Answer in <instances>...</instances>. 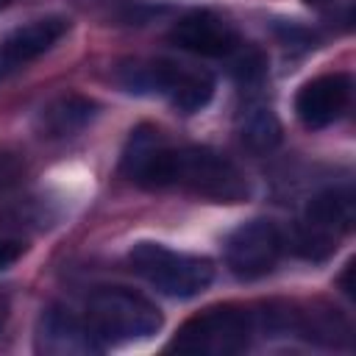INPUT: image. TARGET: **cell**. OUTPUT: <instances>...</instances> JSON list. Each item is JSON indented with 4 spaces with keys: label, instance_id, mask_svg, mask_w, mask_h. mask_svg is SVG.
<instances>
[{
    "label": "cell",
    "instance_id": "cell-1",
    "mask_svg": "<svg viewBox=\"0 0 356 356\" xmlns=\"http://www.w3.org/2000/svg\"><path fill=\"white\" fill-rule=\"evenodd\" d=\"M92 331L103 345L108 342H134L153 337L164 317L145 295L122 289V286H106L97 289L89 298V314H86Z\"/></svg>",
    "mask_w": 356,
    "mask_h": 356
},
{
    "label": "cell",
    "instance_id": "cell-2",
    "mask_svg": "<svg viewBox=\"0 0 356 356\" xmlns=\"http://www.w3.org/2000/svg\"><path fill=\"white\" fill-rule=\"evenodd\" d=\"M128 261L136 275H142L147 284H153L159 292L170 298H195L214 278V264L209 259L175 253L159 242L134 245Z\"/></svg>",
    "mask_w": 356,
    "mask_h": 356
},
{
    "label": "cell",
    "instance_id": "cell-3",
    "mask_svg": "<svg viewBox=\"0 0 356 356\" xmlns=\"http://www.w3.org/2000/svg\"><path fill=\"white\" fill-rule=\"evenodd\" d=\"M172 186H184L214 203H239L250 195L242 170L211 147H175Z\"/></svg>",
    "mask_w": 356,
    "mask_h": 356
},
{
    "label": "cell",
    "instance_id": "cell-4",
    "mask_svg": "<svg viewBox=\"0 0 356 356\" xmlns=\"http://www.w3.org/2000/svg\"><path fill=\"white\" fill-rule=\"evenodd\" d=\"M253 317L236 306H214L181 325L170 350L189 356H231L250 345Z\"/></svg>",
    "mask_w": 356,
    "mask_h": 356
},
{
    "label": "cell",
    "instance_id": "cell-5",
    "mask_svg": "<svg viewBox=\"0 0 356 356\" xmlns=\"http://www.w3.org/2000/svg\"><path fill=\"white\" fill-rule=\"evenodd\" d=\"M356 217L353 195L348 189H325L306 203L303 225L298 228L295 248L306 259H323L337 248V239L350 231Z\"/></svg>",
    "mask_w": 356,
    "mask_h": 356
},
{
    "label": "cell",
    "instance_id": "cell-6",
    "mask_svg": "<svg viewBox=\"0 0 356 356\" xmlns=\"http://www.w3.org/2000/svg\"><path fill=\"white\" fill-rule=\"evenodd\" d=\"M281 253H284V234L273 220L242 222L225 239V264L242 281L267 275L278 264Z\"/></svg>",
    "mask_w": 356,
    "mask_h": 356
},
{
    "label": "cell",
    "instance_id": "cell-7",
    "mask_svg": "<svg viewBox=\"0 0 356 356\" xmlns=\"http://www.w3.org/2000/svg\"><path fill=\"white\" fill-rule=\"evenodd\" d=\"M36 350L47 356H86L103 350L89 320L75 317L70 309L50 306L36 325Z\"/></svg>",
    "mask_w": 356,
    "mask_h": 356
},
{
    "label": "cell",
    "instance_id": "cell-8",
    "mask_svg": "<svg viewBox=\"0 0 356 356\" xmlns=\"http://www.w3.org/2000/svg\"><path fill=\"white\" fill-rule=\"evenodd\" d=\"M167 39L175 47L189 50L195 56H206V58H222L239 47V33L234 31V25L211 11H192L181 17L170 28Z\"/></svg>",
    "mask_w": 356,
    "mask_h": 356
},
{
    "label": "cell",
    "instance_id": "cell-9",
    "mask_svg": "<svg viewBox=\"0 0 356 356\" xmlns=\"http://www.w3.org/2000/svg\"><path fill=\"white\" fill-rule=\"evenodd\" d=\"M350 103V78L345 72H331L312 78L295 95V114L306 128H325L342 117Z\"/></svg>",
    "mask_w": 356,
    "mask_h": 356
},
{
    "label": "cell",
    "instance_id": "cell-10",
    "mask_svg": "<svg viewBox=\"0 0 356 356\" xmlns=\"http://www.w3.org/2000/svg\"><path fill=\"white\" fill-rule=\"evenodd\" d=\"M67 28H70V19H64V17H42V19H33L28 25L11 31L0 42V78H6L17 67L39 58L42 53H47L67 33Z\"/></svg>",
    "mask_w": 356,
    "mask_h": 356
},
{
    "label": "cell",
    "instance_id": "cell-11",
    "mask_svg": "<svg viewBox=\"0 0 356 356\" xmlns=\"http://www.w3.org/2000/svg\"><path fill=\"white\" fill-rule=\"evenodd\" d=\"M95 103L83 95H58L53 97L47 106H42L39 117H36V128H39V136H47V139H61V136H72L78 134L92 117H95Z\"/></svg>",
    "mask_w": 356,
    "mask_h": 356
},
{
    "label": "cell",
    "instance_id": "cell-12",
    "mask_svg": "<svg viewBox=\"0 0 356 356\" xmlns=\"http://www.w3.org/2000/svg\"><path fill=\"white\" fill-rule=\"evenodd\" d=\"M239 139L253 153H270L281 142V122L264 103H248L236 117Z\"/></svg>",
    "mask_w": 356,
    "mask_h": 356
},
{
    "label": "cell",
    "instance_id": "cell-13",
    "mask_svg": "<svg viewBox=\"0 0 356 356\" xmlns=\"http://www.w3.org/2000/svg\"><path fill=\"white\" fill-rule=\"evenodd\" d=\"M211 95H214V78L203 70H184V67H178V75L167 89V100L184 114L200 111L211 100Z\"/></svg>",
    "mask_w": 356,
    "mask_h": 356
},
{
    "label": "cell",
    "instance_id": "cell-14",
    "mask_svg": "<svg viewBox=\"0 0 356 356\" xmlns=\"http://www.w3.org/2000/svg\"><path fill=\"white\" fill-rule=\"evenodd\" d=\"M231 72H234V78H236L242 86H256V83H261L264 75H267V58H264L261 50H245V53L234 61Z\"/></svg>",
    "mask_w": 356,
    "mask_h": 356
},
{
    "label": "cell",
    "instance_id": "cell-15",
    "mask_svg": "<svg viewBox=\"0 0 356 356\" xmlns=\"http://www.w3.org/2000/svg\"><path fill=\"white\" fill-rule=\"evenodd\" d=\"M22 256V242L17 239H0V270L11 267Z\"/></svg>",
    "mask_w": 356,
    "mask_h": 356
},
{
    "label": "cell",
    "instance_id": "cell-16",
    "mask_svg": "<svg viewBox=\"0 0 356 356\" xmlns=\"http://www.w3.org/2000/svg\"><path fill=\"white\" fill-rule=\"evenodd\" d=\"M353 261H348L345 264V273H342V278H339V284H342V289H345V295L348 298H356V292H353Z\"/></svg>",
    "mask_w": 356,
    "mask_h": 356
},
{
    "label": "cell",
    "instance_id": "cell-17",
    "mask_svg": "<svg viewBox=\"0 0 356 356\" xmlns=\"http://www.w3.org/2000/svg\"><path fill=\"white\" fill-rule=\"evenodd\" d=\"M6 320H8V298H6V295H0V331H3Z\"/></svg>",
    "mask_w": 356,
    "mask_h": 356
},
{
    "label": "cell",
    "instance_id": "cell-18",
    "mask_svg": "<svg viewBox=\"0 0 356 356\" xmlns=\"http://www.w3.org/2000/svg\"><path fill=\"white\" fill-rule=\"evenodd\" d=\"M303 3H309V6H323V3H328V0H303Z\"/></svg>",
    "mask_w": 356,
    "mask_h": 356
},
{
    "label": "cell",
    "instance_id": "cell-19",
    "mask_svg": "<svg viewBox=\"0 0 356 356\" xmlns=\"http://www.w3.org/2000/svg\"><path fill=\"white\" fill-rule=\"evenodd\" d=\"M8 3H11V0H0V8H3V6H8Z\"/></svg>",
    "mask_w": 356,
    "mask_h": 356
}]
</instances>
